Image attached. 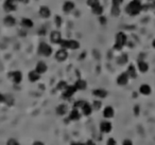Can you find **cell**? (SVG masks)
<instances>
[{
    "mask_svg": "<svg viewBox=\"0 0 155 145\" xmlns=\"http://www.w3.org/2000/svg\"><path fill=\"white\" fill-rule=\"evenodd\" d=\"M143 10V5L141 4L139 0H132L125 8V12L127 15L136 16L139 15V13Z\"/></svg>",
    "mask_w": 155,
    "mask_h": 145,
    "instance_id": "1",
    "label": "cell"
},
{
    "mask_svg": "<svg viewBox=\"0 0 155 145\" xmlns=\"http://www.w3.org/2000/svg\"><path fill=\"white\" fill-rule=\"evenodd\" d=\"M127 43V35L124 34L123 32H119L116 35V39H115V45H114V49L117 51H120Z\"/></svg>",
    "mask_w": 155,
    "mask_h": 145,
    "instance_id": "2",
    "label": "cell"
},
{
    "mask_svg": "<svg viewBox=\"0 0 155 145\" xmlns=\"http://www.w3.org/2000/svg\"><path fill=\"white\" fill-rule=\"evenodd\" d=\"M60 46L61 48L66 50H77L80 48V43L75 39H62L60 43Z\"/></svg>",
    "mask_w": 155,
    "mask_h": 145,
    "instance_id": "3",
    "label": "cell"
},
{
    "mask_svg": "<svg viewBox=\"0 0 155 145\" xmlns=\"http://www.w3.org/2000/svg\"><path fill=\"white\" fill-rule=\"evenodd\" d=\"M38 53L42 56L45 57H49L52 54V48L50 45H48L47 43H40L38 46Z\"/></svg>",
    "mask_w": 155,
    "mask_h": 145,
    "instance_id": "4",
    "label": "cell"
},
{
    "mask_svg": "<svg viewBox=\"0 0 155 145\" xmlns=\"http://www.w3.org/2000/svg\"><path fill=\"white\" fill-rule=\"evenodd\" d=\"M8 77L15 85H18L22 82V73L20 71H11L8 74Z\"/></svg>",
    "mask_w": 155,
    "mask_h": 145,
    "instance_id": "5",
    "label": "cell"
},
{
    "mask_svg": "<svg viewBox=\"0 0 155 145\" xmlns=\"http://www.w3.org/2000/svg\"><path fill=\"white\" fill-rule=\"evenodd\" d=\"M78 91V89L75 88V85H70V86H67L66 87V89L64 90V91H62V96L63 99L65 100H68L70 99L73 94H75V92Z\"/></svg>",
    "mask_w": 155,
    "mask_h": 145,
    "instance_id": "6",
    "label": "cell"
},
{
    "mask_svg": "<svg viewBox=\"0 0 155 145\" xmlns=\"http://www.w3.org/2000/svg\"><path fill=\"white\" fill-rule=\"evenodd\" d=\"M68 57V52H67V50L66 49H63L61 48L60 50H57L55 53V59L57 62H65L66 59Z\"/></svg>",
    "mask_w": 155,
    "mask_h": 145,
    "instance_id": "7",
    "label": "cell"
},
{
    "mask_svg": "<svg viewBox=\"0 0 155 145\" xmlns=\"http://www.w3.org/2000/svg\"><path fill=\"white\" fill-rule=\"evenodd\" d=\"M113 129L112 123L109 121H102L100 123V131L102 133H109Z\"/></svg>",
    "mask_w": 155,
    "mask_h": 145,
    "instance_id": "8",
    "label": "cell"
},
{
    "mask_svg": "<svg viewBox=\"0 0 155 145\" xmlns=\"http://www.w3.org/2000/svg\"><path fill=\"white\" fill-rule=\"evenodd\" d=\"M62 34L61 32L59 31H52L51 34H50V41L52 43H56V45H60L61 40H62Z\"/></svg>",
    "mask_w": 155,
    "mask_h": 145,
    "instance_id": "9",
    "label": "cell"
},
{
    "mask_svg": "<svg viewBox=\"0 0 155 145\" xmlns=\"http://www.w3.org/2000/svg\"><path fill=\"white\" fill-rule=\"evenodd\" d=\"M129 80H130V77L127 75V72H123V73H121L119 76L117 77V84L119 86H125L127 83H129Z\"/></svg>",
    "mask_w": 155,
    "mask_h": 145,
    "instance_id": "10",
    "label": "cell"
},
{
    "mask_svg": "<svg viewBox=\"0 0 155 145\" xmlns=\"http://www.w3.org/2000/svg\"><path fill=\"white\" fill-rule=\"evenodd\" d=\"M39 15L42 18H49L50 16H51V11H50V9L48 8L47 5H43V6H40V9H39Z\"/></svg>",
    "mask_w": 155,
    "mask_h": 145,
    "instance_id": "11",
    "label": "cell"
},
{
    "mask_svg": "<svg viewBox=\"0 0 155 145\" xmlns=\"http://www.w3.org/2000/svg\"><path fill=\"white\" fill-rule=\"evenodd\" d=\"M115 115V110L112 106H106L105 108L103 109V117L105 119H112Z\"/></svg>",
    "mask_w": 155,
    "mask_h": 145,
    "instance_id": "12",
    "label": "cell"
},
{
    "mask_svg": "<svg viewBox=\"0 0 155 145\" xmlns=\"http://www.w3.org/2000/svg\"><path fill=\"white\" fill-rule=\"evenodd\" d=\"M151 92H152V88L148 84H143L139 87V93L143 94V96H150Z\"/></svg>",
    "mask_w": 155,
    "mask_h": 145,
    "instance_id": "13",
    "label": "cell"
},
{
    "mask_svg": "<svg viewBox=\"0 0 155 145\" xmlns=\"http://www.w3.org/2000/svg\"><path fill=\"white\" fill-rule=\"evenodd\" d=\"M81 119V113L79 109L77 108H73L71 111H70V113L68 115V120L69 121H79Z\"/></svg>",
    "mask_w": 155,
    "mask_h": 145,
    "instance_id": "14",
    "label": "cell"
},
{
    "mask_svg": "<svg viewBox=\"0 0 155 145\" xmlns=\"http://www.w3.org/2000/svg\"><path fill=\"white\" fill-rule=\"evenodd\" d=\"M82 113L84 114V115H86V117H88V115H90V114L93 113V105H90L88 102H85V104L83 105V107H82Z\"/></svg>",
    "mask_w": 155,
    "mask_h": 145,
    "instance_id": "15",
    "label": "cell"
},
{
    "mask_svg": "<svg viewBox=\"0 0 155 145\" xmlns=\"http://www.w3.org/2000/svg\"><path fill=\"white\" fill-rule=\"evenodd\" d=\"M47 70H48V67H47V64L44 62H38L36 67H35V71L38 72L39 74H44L46 73Z\"/></svg>",
    "mask_w": 155,
    "mask_h": 145,
    "instance_id": "16",
    "label": "cell"
},
{
    "mask_svg": "<svg viewBox=\"0 0 155 145\" xmlns=\"http://www.w3.org/2000/svg\"><path fill=\"white\" fill-rule=\"evenodd\" d=\"M93 96H95L96 98H99V99H105L107 96V91L105 89H95L93 90Z\"/></svg>",
    "mask_w": 155,
    "mask_h": 145,
    "instance_id": "17",
    "label": "cell"
},
{
    "mask_svg": "<svg viewBox=\"0 0 155 145\" xmlns=\"http://www.w3.org/2000/svg\"><path fill=\"white\" fill-rule=\"evenodd\" d=\"M127 75H129V77L132 78V80L137 78V70H136V68H135V66L134 65H130L129 67H127Z\"/></svg>",
    "mask_w": 155,
    "mask_h": 145,
    "instance_id": "18",
    "label": "cell"
},
{
    "mask_svg": "<svg viewBox=\"0 0 155 145\" xmlns=\"http://www.w3.org/2000/svg\"><path fill=\"white\" fill-rule=\"evenodd\" d=\"M137 67H138V70L141 73H146V72L149 71V64L145 60H139L137 64Z\"/></svg>",
    "mask_w": 155,
    "mask_h": 145,
    "instance_id": "19",
    "label": "cell"
},
{
    "mask_svg": "<svg viewBox=\"0 0 155 145\" xmlns=\"http://www.w3.org/2000/svg\"><path fill=\"white\" fill-rule=\"evenodd\" d=\"M3 23L6 25V27H14L16 23V19L13 17L12 15H6L3 19Z\"/></svg>",
    "mask_w": 155,
    "mask_h": 145,
    "instance_id": "20",
    "label": "cell"
},
{
    "mask_svg": "<svg viewBox=\"0 0 155 145\" xmlns=\"http://www.w3.org/2000/svg\"><path fill=\"white\" fill-rule=\"evenodd\" d=\"M17 4H15V3H12V2H9V1H6L4 2V4H3V9H4V11L8 13H11V12H14V11H16V9H17Z\"/></svg>",
    "mask_w": 155,
    "mask_h": 145,
    "instance_id": "21",
    "label": "cell"
},
{
    "mask_svg": "<svg viewBox=\"0 0 155 145\" xmlns=\"http://www.w3.org/2000/svg\"><path fill=\"white\" fill-rule=\"evenodd\" d=\"M28 77H29V80H30L31 83H35V82H37V80H39V78H40V74L38 73V72L35 71V70H32V71L29 72Z\"/></svg>",
    "mask_w": 155,
    "mask_h": 145,
    "instance_id": "22",
    "label": "cell"
},
{
    "mask_svg": "<svg viewBox=\"0 0 155 145\" xmlns=\"http://www.w3.org/2000/svg\"><path fill=\"white\" fill-rule=\"evenodd\" d=\"M67 112H68V106L66 104H60L56 107V113L59 115H65Z\"/></svg>",
    "mask_w": 155,
    "mask_h": 145,
    "instance_id": "23",
    "label": "cell"
},
{
    "mask_svg": "<svg viewBox=\"0 0 155 145\" xmlns=\"http://www.w3.org/2000/svg\"><path fill=\"white\" fill-rule=\"evenodd\" d=\"M75 3L72 2V1H66L64 4H63V11L65 13H70L73 11L75 9Z\"/></svg>",
    "mask_w": 155,
    "mask_h": 145,
    "instance_id": "24",
    "label": "cell"
},
{
    "mask_svg": "<svg viewBox=\"0 0 155 145\" xmlns=\"http://www.w3.org/2000/svg\"><path fill=\"white\" fill-rule=\"evenodd\" d=\"M75 86L78 90H85L86 89V87H87V83L84 80L79 78V80L75 83Z\"/></svg>",
    "mask_w": 155,
    "mask_h": 145,
    "instance_id": "25",
    "label": "cell"
},
{
    "mask_svg": "<svg viewBox=\"0 0 155 145\" xmlns=\"http://www.w3.org/2000/svg\"><path fill=\"white\" fill-rule=\"evenodd\" d=\"M20 25H21L22 28L30 29L33 27V21H32L30 18H22L21 21H20Z\"/></svg>",
    "mask_w": 155,
    "mask_h": 145,
    "instance_id": "26",
    "label": "cell"
},
{
    "mask_svg": "<svg viewBox=\"0 0 155 145\" xmlns=\"http://www.w3.org/2000/svg\"><path fill=\"white\" fill-rule=\"evenodd\" d=\"M91 12H93V15L101 16L103 13V6L99 3V4H97V5L93 6V8H91Z\"/></svg>",
    "mask_w": 155,
    "mask_h": 145,
    "instance_id": "27",
    "label": "cell"
},
{
    "mask_svg": "<svg viewBox=\"0 0 155 145\" xmlns=\"http://www.w3.org/2000/svg\"><path fill=\"white\" fill-rule=\"evenodd\" d=\"M67 86H68V84L66 83L65 80H60L59 83H57V85H56V89L60 90V91H64Z\"/></svg>",
    "mask_w": 155,
    "mask_h": 145,
    "instance_id": "28",
    "label": "cell"
},
{
    "mask_svg": "<svg viewBox=\"0 0 155 145\" xmlns=\"http://www.w3.org/2000/svg\"><path fill=\"white\" fill-rule=\"evenodd\" d=\"M120 6H115L112 5V9H111V14H112L114 17H117V16L120 15Z\"/></svg>",
    "mask_w": 155,
    "mask_h": 145,
    "instance_id": "29",
    "label": "cell"
},
{
    "mask_svg": "<svg viewBox=\"0 0 155 145\" xmlns=\"http://www.w3.org/2000/svg\"><path fill=\"white\" fill-rule=\"evenodd\" d=\"M127 54H122V55L117 59V63L119 65H123V64H127Z\"/></svg>",
    "mask_w": 155,
    "mask_h": 145,
    "instance_id": "30",
    "label": "cell"
},
{
    "mask_svg": "<svg viewBox=\"0 0 155 145\" xmlns=\"http://www.w3.org/2000/svg\"><path fill=\"white\" fill-rule=\"evenodd\" d=\"M8 106H12L14 104V98L12 96H6V102H4Z\"/></svg>",
    "mask_w": 155,
    "mask_h": 145,
    "instance_id": "31",
    "label": "cell"
},
{
    "mask_svg": "<svg viewBox=\"0 0 155 145\" xmlns=\"http://www.w3.org/2000/svg\"><path fill=\"white\" fill-rule=\"evenodd\" d=\"M101 106H102V103H101V101H98V100H95L93 103V108L95 109V110H99L100 108H101Z\"/></svg>",
    "mask_w": 155,
    "mask_h": 145,
    "instance_id": "32",
    "label": "cell"
},
{
    "mask_svg": "<svg viewBox=\"0 0 155 145\" xmlns=\"http://www.w3.org/2000/svg\"><path fill=\"white\" fill-rule=\"evenodd\" d=\"M84 104H85V101H83V100H79V101L75 102V104H73V108H77V109L82 108Z\"/></svg>",
    "mask_w": 155,
    "mask_h": 145,
    "instance_id": "33",
    "label": "cell"
},
{
    "mask_svg": "<svg viewBox=\"0 0 155 145\" xmlns=\"http://www.w3.org/2000/svg\"><path fill=\"white\" fill-rule=\"evenodd\" d=\"M6 145H20V144H19V142L16 139L11 138V139H9L6 141Z\"/></svg>",
    "mask_w": 155,
    "mask_h": 145,
    "instance_id": "34",
    "label": "cell"
},
{
    "mask_svg": "<svg viewBox=\"0 0 155 145\" xmlns=\"http://www.w3.org/2000/svg\"><path fill=\"white\" fill-rule=\"evenodd\" d=\"M99 0H87V4H88V6H90V8H93L95 5H97V4H99Z\"/></svg>",
    "mask_w": 155,
    "mask_h": 145,
    "instance_id": "35",
    "label": "cell"
},
{
    "mask_svg": "<svg viewBox=\"0 0 155 145\" xmlns=\"http://www.w3.org/2000/svg\"><path fill=\"white\" fill-rule=\"evenodd\" d=\"M54 20H55L56 27H61V25H62L63 19H62V17H61L60 15H56L55 18H54Z\"/></svg>",
    "mask_w": 155,
    "mask_h": 145,
    "instance_id": "36",
    "label": "cell"
},
{
    "mask_svg": "<svg viewBox=\"0 0 155 145\" xmlns=\"http://www.w3.org/2000/svg\"><path fill=\"white\" fill-rule=\"evenodd\" d=\"M123 3V0H112V5L120 6Z\"/></svg>",
    "mask_w": 155,
    "mask_h": 145,
    "instance_id": "37",
    "label": "cell"
},
{
    "mask_svg": "<svg viewBox=\"0 0 155 145\" xmlns=\"http://www.w3.org/2000/svg\"><path fill=\"white\" fill-rule=\"evenodd\" d=\"M106 145H117V142H116V140L114 139V138H109V139L107 140Z\"/></svg>",
    "mask_w": 155,
    "mask_h": 145,
    "instance_id": "38",
    "label": "cell"
},
{
    "mask_svg": "<svg viewBox=\"0 0 155 145\" xmlns=\"http://www.w3.org/2000/svg\"><path fill=\"white\" fill-rule=\"evenodd\" d=\"M122 145H133V142H132L130 139H125L123 142H122Z\"/></svg>",
    "mask_w": 155,
    "mask_h": 145,
    "instance_id": "39",
    "label": "cell"
},
{
    "mask_svg": "<svg viewBox=\"0 0 155 145\" xmlns=\"http://www.w3.org/2000/svg\"><path fill=\"white\" fill-rule=\"evenodd\" d=\"M100 22H101V25H105L106 23V18L104 16H100Z\"/></svg>",
    "mask_w": 155,
    "mask_h": 145,
    "instance_id": "40",
    "label": "cell"
},
{
    "mask_svg": "<svg viewBox=\"0 0 155 145\" xmlns=\"http://www.w3.org/2000/svg\"><path fill=\"white\" fill-rule=\"evenodd\" d=\"M134 113H135V115H138V114H139V106L138 105H136L134 107Z\"/></svg>",
    "mask_w": 155,
    "mask_h": 145,
    "instance_id": "41",
    "label": "cell"
},
{
    "mask_svg": "<svg viewBox=\"0 0 155 145\" xmlns=\"http://www.w3.org/2000/svg\"><path fill=\"white\" fill-rule=\"evenodd\" d=\"M4 102H6V96L0 92V104H1V103H4Z\"/></svg>",
    "mask_w": 155,
    "mask_h": 145,
    "instance_id": "42",
    "label": "cell"
},
{
    "mask_svg": "<svg viewBox=\"0 0 155 145\" xmlns=\"http://www.w3.org/2000/svg\"><path fill=\"white\" fill-rule=\"evenodd\" d=\"M84 145H96V143H93V140H88V141H87Z\"/></svg>",
    "mask_w": 155,
    "mask_h": 145,
    "instance_id": "43",
    "label": "cell"
},
{
    "mask_svg": "<svg viewBox=\"0 0 155 145\" xmlns=\"http://www.w3.org/2000/svg\"><path fill=\"white\" fill-rule=\"evenodd\" d=\"M32 145H45V144H44L43 142H40V141H35Z\"/></svg>",
    "mask_w": 155,
    "mask_h": 145,
    "instance_id": "44",
    "label": "cell"
},
{
    "mask_svg": "<svg viewBox=\"0 0 155 145\" xmlns=\"http://www.w3.org/2000/svg\"><path fill=\"white\" fill-rule=\"evenodd\" d=\"M6 1H9V2L15 3V4H17V2H19V0H6Z\"/></svg>",
    "mask_w": 155,
    "mask_h": 145,
    "instance_id": "45",
    "label": "cell"
},
{
    "mask_svg": "<svg viewBox=\"0 0 155 145\" xmlns=\"http://www.w3.org/2000/svg\"><path fill=\"white\" fill-rule=\"evenodd\" d=\"M29 1H30V0H19V2L24 3V4H27V3H29Z\"/></svg>",
    "mask_w": 155,
    "mask_h": 145,
    "instance_id": "46",
    "label": "cell"
},
{
    "mask_svg": "<svg viewBox=\"0 0 155 145\" xmlns=\"http://www.w3.org/2000/svg\"><path fill=\"white\" fill-rule=\"evenodd\" d=\"M152 46H153V48L155 49V38L153 39V41H152Z\"/></svg>",
    "mask_w": 155,
    "mask_h": 145,
    "instance_id": "47",
    "label": "cell"
},
{
    "mask_svg": "<svg viewBox=\"0 0 155 145\" xmlns=\"http://www.w3.org/2000/svg\"><path fill=\"white\" fill-rule=\"evenodd\" d=\"M71 145H79V143H72Z\"/></svg>",
    "mask_w": 155,
    "mask_h": 145,
    "instance_id": "48",
    "label": "cell"
},
{
    "mask_svg": "<svg viewBox=\"0 0 155 145\" xmlns=\"http://www.w3.org/2000/svg\"><path fill=\"white\" fill-rule=\"evenodd\" d=\"M153 5H154V6H155V0H154V3H153Z\"/></svg>",
    "mask_w": 155,
    "mask_h": 145,
    "instance_id": "49",
    "label": "cell"
},
{
    "mask_svg": "<svg viewBox=\"0 0 155 145\" xmlns=\"http://www.w3.org/2000/svg\"><path fill=\"white\" fill-rule=\"evenodd\" d=\"M149 1H150V0H149Z\"/></svg>",
    "mask_w": 155,
    "mask_h": 145,
    "instance_id": "50",
    "label": "cell"
}]
</instances>
